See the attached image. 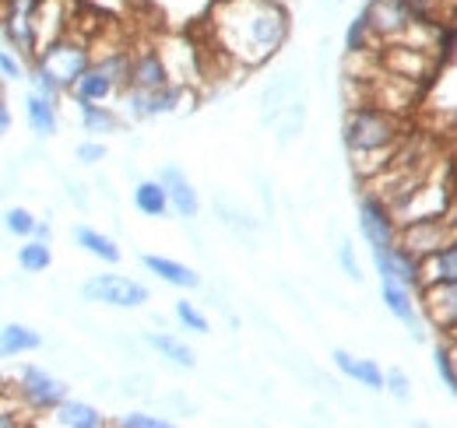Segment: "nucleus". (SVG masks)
I'll return each instance as SVG.
<instances>
[{
  "label": "nucleus",
  "mask_w": 457,
  "mask_h": 428,
  "mask_svg": "<svg viewBox=\"0 0 457 428\" xmlns=\"http://www.w3.org/2000/svg\"><path fill=\"white\" fill-rule=\"evenodd\" d=\"M212 21L219 50L243 67L268 63L288 39V11L282 0H222Z\"/></svg>",
  "instance_id": "obj_1"
},
{
  "label": "nucleus",
  "mask_w": 457,
  "mask_h": 428,
  "mask_svg": "<svg viewBox=\"0 0 457 428\" xmlns=\"http://www.w3.org/2000/svg\"><path fill=\"white\" fill-rule=\"evenodd\" d=\"M342 137L348 155H352V169L362 179H370L380 169H387L404 144V119L387 109L373 106V103H359L345 116Z\"/></svg>",
  "instance_id": "obj_2"
},
{
  "label": "nucleus",
  "mask_w": 457,
  "mask_h": 428,
  "mask_svg": "<svg viewBox=\"0 0 457 428\" xmlns=\"http://www.w3.org/2000/svg\"><path fill=\"white\" fill-rule=\"evenodd\" d=\"M88 63H92V43L81 36H57L54 43H46L36 54V67L43 74H50L63 92L74 88V81L85 74Z\"/></svg>",
  "instance_id": "obj_3"
},
{
  "label": "nucleus",
  "mask_w": 457,
  "mask_h": 428,
  "mask_svg": "<svg viewBox=\"0 0 457 428\" xmlns=\"http://www.w3.org/2000/svg\"><path fill=\"white\" fill-rule=\"evenodd\" d=\"M457 243V228L451 214H440V218H415V221H404L398 225V235H395V246L408 250L411 257H429L436 253L440 246Z\"/></svg>",
  "instance_id": "obj_4"
},
{
  "label": "nucleus",
  "mask_w": 457,
  "mask_h": 428,
  "mask_svg": "<svg viewBox=\"0 0 457 428\" xmlns=\"http://www.w3.org/2000/svg\"><path fill=\"white\" fill-rule=\"evenodd\" d=\"M81 299L110 306V309H137V306H145L152 299V292L141 281H130L123 274H92L81 284Z\"/></svg>",
  "instance_id": "obj_5"
},
{
  "label": "nucleus",
  "mask_w": 457,
  "mask_h": 428,
  "mask_svg": "<svg viewBox=\"0 0 457 428\" xmlns=\"http://www.w3.org/2000/svg\"><path fill=\"white\" fill-rule=\"evenodd\" d=\"M380 70L384 74H395V78H408V81H426L436 67H440V56L433 54L429 46H411V43H387L384 54H380Z\"/></svg>",
  "instance_id": "obj_6"
},
{
  "label": "nucleus",
  "mask_w": 457,
  "mask_h": 428,
  "mask_svg": "<svg viewBox=\"0 0 457 428\" xmlns=\"http://www.w3.org/2000/svg\"><path fill=\"white\" fill-rule=\"evenodd\" d=\"M415 306L426 313V320L447 337L457 330V281H436V284H419L415 288Z\"/></svg>",
  "instance_id": "obj_7"
},
{
  "label": "nucleus",
  "mask_w": 457,
  "mask_h": 428,
  "mask_svg": "<svg viewBox=\"0 0 457 428\" xmlns=\"http://www.w3.org/2000/svg\"><path fill=\"white\" fill-rule=\"evenodd\" d=\"M18 397L25 400L29 411L46 415V411H54L60 400L67 397V383L57 379V375H50L46 369L25 366V369L18 373Z\"/></svg>",
  "instance_id": "obj_8"
},
{
  "label": "nucleus",
  "mask_w": 457,
  "mask_h": 428,
  "mask_svg": "<svg viewBox=\"0 0 457 428\" xmlns=\"http://www.w3.org/2000/svg\"><path fill=\"white\" fill-rule=\"evenodd\" d=\"M362 14H366V25H370V36L384 39V43H398L401 36L415 25L404 0H370V7Z\"/></svg>",
  "instance_id": "obj_9"
},
{
  "label": "nucleus",
  "mask_w": 457,
  "mask_h": 428,
  "mask_svg": "<svg viewBox=\"0 0 457 428\" xmlns=\"http://www.w3.org/2000/svg\"><path fill=\"white\" fill-rule=\"evenodd\" d=\"M359 232H362V239L370 243V250L395 246L398 221H395L391 208H387L380 197H373V193H366L362 204H359Z\"/></svg>",
  "instance_id": "obj_10"
},
{
  "label": "nucleus",
  "mask_w": 457,
  "mask_h": 428,
  "mask_svg": "<svg viewBox=\"0 0 457 428\" xmlns=\"http://www.w3.org/2000/svg\"><path fill=\"white\" fill-rule=\"evenodd\" d=\"M183 99V85H162V88H127L123 92V109L130 119H155V116H166L179 106Z\"/></svg>",
  "instance_id": "obj_11"
},
{
  "label": "nucleus",
  "mask_w": 457,
  "mask_h": 428,
  "mask_svg": "<svg viewBox=\"0 0 457 428\" xmlns=\"http://www.w3.org/2000/svg\"><path fill=\"white\" fill-rule=\"evenodd\" d=\"M170 85V70H166V60L159 54V46H145L137 54H130V63H127V85L123 88H162Z\"/></svg>",
  "instance_id": "obj_12"
},
{
  "label": "nucleus",
  "mask_w": 457,
  "mask_h": 428,
  "mask_svg": "<svg viewBox=\"0 0 457 428\" xmlns=\"http://www.w3.org/2000/svg\"><path fill=\"white\" fill-rule=\"evenodd\" d=\"M155 179L166 186V197H170L172 214H179V218H187V221L197 218V211H201V197H197V190L190 186V179H187V172H183L179 165H162Z\"/></svg>",
  "instance_id": "obj_13"
},
{
  "label": "nucleus",
  "mask_w": 457,
  "mask_h": 428,
  "mask_svg": "<svg viewBox=\"0 0 457 428\" xmlns=\"http://www.w3.org/2000/svg\"><path fill=\"white\" fill-rule=\"evenodd\" d=\"M373 264H377L380 277H395L408 292L419 288V257H411L408 250H401V246H380V250H373Z\"/></svg>",
  "instance_id": "obj_14"
},
{
  "label": "nucleus",
  "mask_w": 457,
  "mask_h": 428,
  "mask_svg": "<svg viewBox=\"0 0 457 428\" xmlns=\"http://www.w3.org/2000/svg\"><path fill=\"white\" fill-rule=\"evenodd\" d=\"M50 415V425H60V428H106L110 425V418L96 407V404H88V400H71V397H63L54 411H46Z\"/></svg>",
  "instance_id": "obj_15"
},
{
  "label": "nucleus",
  "mask_w": 457,
  "mask_h": 428,
  "mask_svg": "<svg viewBox=\"0 0 457 428\" xmlns=\"http://www.w3.org/2000/svg\"><path fill=\"white\" fill-rule=\"evenodd\" d=\"M71 92H74V103H96V106H106L116 92H120V85H116L113 78L92 60V63L85 67V74L74 81Z\"/></svg>",
  "instance_id": "obj_16"
},
{
  "label": "nucleus",
  "mask_w": 457,
  "mask_h": 428,
  "mask_svg": "<svg viewBox=\"0 0 457 428\" xmlns=\"http://www.w3.org/2000/svg\"><path fill=\"white\" fill-rule=\"evenodd\" d=\"M331 362H335V369L345 375V379H352V383H359V386H366V390H384V369L373 362V358H355L352 351H345L338 348L335 355H331Z\"/></svg>",
  "instance_id": "obj_17"
},
{
  "label": "nucleus",
  "mask_w": 457,
  "mask_h": 428,
  "mask_svg": "<svg viewBox=\"0 0 457 428\" xmlns=\"http://www.w3.org/2000/svg\"><path fill=\"white\" fill-rule=\"evenodd\" d=\"M380 299H384V309L404 326H415L419 323V306H415V292H408L404 284H398L395 277H380Z\"/></svg>",
  "instance_id": "obj_18"
},
{
  "label": "nucleus",
  "mask_w": 457,
  "mask_h": 428,
  "mask_svg": "<svg viewBox=\"0 0 457 428\" xmlns=\"http://www.w3.org/2000/svg\"><path fill=\"white\" fill-rule=\"evenodd\" d=\"M141 264L148 274H155L159 281H166L172 288H201V274L179 260H170V257H155V253H145Z\"/></svg>",
  "instance_id": "obj_19"
},
{
  "label": "nucleus",
  "mask_w": 457,
  "mask_h": 428,
  "mask_svg": "<svg viewBox=\"0 0 457 428\" xmlns=\"http://www.w3.org/2000/svg\"><path fill=\"white\" fill-rule=\"evenodd\" d=\"M436 281H457V243H447L419 260V284H436Z\"/></svg>",
  "instance_id": "obj_20"
},
{
  "label": "nucleus",
  "mask_w": 457,
  "mask_h": 428,
  "mask_svg": "<svg viewBox=\"0 0 457 428\" xmlns=\"http://www.w3.org/2000/svg\"><path fill=\"white\" fill-rule=\"evenodd\" d=\"M43 348V337L39 330L25 326V323H7L0 326V358H21L29 351H39Z\"/></svg>",
  "instance_id": "obj_21"
},
{
  "label": "nucleus",
  "mask_w": 457,
  "mask_h": 428,
  "mask_svg": "<svg viewBox=\"0 0 457 428\" xmlns=\"http://www.w3.org/2000/svg\"><path fill=\"white\" fill-rule=\"evenodd\" d=\"M292 95H295V74L286 70V74H278V78L264 88V95H261V127H271Z\"/></svg>",
  "instance_id": "obj_22"
},
{
  "label": "nucleus",
  "mask_w": 457,
  "mask_h": 428,
  "mask_svg": "<svg viewBox=\"0 0 457 428\" xmlns=\"http://www.w3.org/2000/svg\"><path fill=\"white\" fill-rule=\"evenodd\" d=\"M74 246H81L88 257H96V260H103V264H120V246H116L110 235H103L99 228H92V225H74Z\"/></svg>",
  "instance_id": "obj_23"
},
{
  "label": "nucleus",
  "mask_w": 457,
  "mask_h": 428,
  "mask_svg": "<svg viewBox=\"0 0 457 428\" xmlns=\"http://www.w3.org/2000/svg\"><path fill=\"white\" fill-rule=\"evenodd\" d=\"M145 341H148L152 351H159V358H166L176 369H194V366H197L194 348H190L187 341L172 337V333H145Z\"/></svg>",
  "instance_id": "obj_24"
},
{
  "label": "nucleus",
  "mask_w": 457,
  "mask_h": 428,
  "mask_svg": "<svg viewBox=\"0 0 457 428\" xmlns=\"http://www.w3.org/2000/svg\"><path fill=\"white\" fill-rule=\"evenodd\" d=\"M25 119H29V127H32V134L36 137H54L60 130V119H57V106L54 103H46L43 95H36V92H29V99H25Z\"/></svg>",
  "instance_id": "obj_25"
},
{
  "label": "nucleus",
  "mask_w": 457,
  "mask_h": 428,
  "mask_svg": "<svg viewBox=\"0 0 457 428\" xmlns=\"http://www.w3.org/2000/svg\"><path fill=\"white\" fill-rule=\"evenodd\" d=\"M134 208L145 214V218H166L170 214V197H166V186L159 179H141L134 186Z\"/></svg>",
  "instance_id": "obj_26"
},
{
  "label": "nucleus",
  "mask_w": 457,
  "mask_h": 428,
  "mask_svg": "<svg viewBox=\"0 0 457 428\" xmlns=\"http://www.w3.org/2000/svg\"><path fill=\"white\" fill-rule=\"evenodd\" d=\"M278 144L288 148L295 137H299V130H303V123H306V92H299V95H292L286 103V109L278 112Z\"/></svg>",
  "instance_id": "obj_27"
},
{
  "label": "nucleus",
  "mask_w": 457,
  "mask_h": 428,
  "mask_svg": "<svg viewBox=\"0 0 457 428\" xmlns=\"http://www.w3.org/2000/svg\"><path fill=\"white\" fill-rule=\"evenodd\" d=\"M81 109V127L85 134H116L120 130V119L110 106H96V103H78Z\"/></svg>",
  "instance_id": "obj_28"
},
{
  "label": "nucleus",
  "mask_w": 457,
  "mask_h": 428,
  "mask_svg": "<svg viewBox=\"0 0 457 428\" xmlns=\"http://www.w3.org/2000/svg\"><path fill=\"white\" fill-rule=\"evenodd\" d=\"M54 264V253H50V243H39V239H29L21 250H18V268L25 274H43Z\"/></svg>",
  "instance_id": "obj_29"
},
{
  "label": "nucleus",
  "mask_w": 457,
  "mask_h": 428,
  "mask_svg": "<svg viewBox=\"0 0 457 428\" xmlns=\"http://www.w3.org/2000/svg\"><path fill=\"white\" fill-rule=\"evenodd\" d=\"M433 366H436V375L444 383L447 393L457 390V369H454V341L447 337L444 344H436V355H433Z\"/></svg>",
  "instance_id": "obj_30"
},
{
  "label": "nucleus",
  "mask_w": 457,
  "mask_h": 428,
  "mask_svg": "<svg viewBox=\"0 0 457 428\" xmlns=\"http://www.w3.org/2000/svg\"><path fill=\"white\" fill-rule=\"evenodd\" d=\"M0 225H4L14 239H29V235H32V225H36V214L29 211V208H7V211L0 214Z\"/></svg>",
  "instance_id": "obj_31"
},
{
  "label": "nucleus",
  "mask_w": 457,
  "mask_h": 428,
  "mask_svg": "<svg viewBox=\"0 0 457 428\" xmlns=\"http://www.w3.org/2000/svg\"><path fill=\"white\" fill-rule=\"evenodd\" d=\"M172 317L183 323L187 330H194V333H208L212 330V323H208V317L194 306V302H187V299H179L176 306H172Z\"/></svg>",
  "instance_id": "obj_32"
},
{
  "label": "nucleus",
  "mask_w": 457,
  "mask_h": 428,
  "mask_svg": "<svg viewBox=\"0 0 457 428\" xmlns=\"http://www.w3.org/2000/svg\"><path fill=\"white\" fill-rule=\"evenodd\" d=\"M370 25H366V14H355L352 18V25H348V32H345V50L348 54H362V50H370Z\"/></svg>",
  "instance_id": "obj_33"
},
{
  "label": "nucleus",
  "mask_w": 457,
  "mask_h": 428,
  "mask_svg": "<svg viewBox=\"0 0 457 428\" xmlns=\"http://www.w3.org/2000/svg\"><path fill=\"white\" fill-rule=\"evenodd\" d=\"M25 78H29V85H32V92H36V95H43L46 103H54V106H57L60 92H63V88H60L50 74H43V70L36 67V70H32V74H25Z\"/></svg>",
  "instance_id": "obj_34"
},
{
  "label": "nucleus",
  "mask_w": 457,
  "mask_h": 428,
  "mask_svg": "<svg viewBox=\"0 0 457 428\" xmlns=\"http://www.w3.org/2000/svg\"><path fill=\"white\" fill-rule=\"evenodd\" d=\"M384 390H387L398 404H408V400H411V379L401 373V369H387V373H384Z\"/></svg>",
  "instance_id": "obj_35"
},
{
  "label": "nucleus",
  "mask_w": 457,
  "mask_h": 428,
  "mask_svg": "<svg viewBox=\"0 0 457 428\" xmlns=\"http://www.w3.org/2000/svg\"><path fill=\"white\" fill-rule=\"evenodd\" d=\"M116 425L120 428H170V418H159V415H148V411H130V415H120Z\"/></svg>",
  "instance_id": "obj_36"
},
{
  "label": "nucleus",
  "mask_w": 457,
  "mask_h": 428,
  "mask_svg": "<svg viewBox=\"0 0 457 428\" xmlns=\"http://www.w3.org/2000/svg\"><path fill=\"white\" fill-rule=\"evenodd\" d=\"M25 63H21V56L11 54V50H0V78L4 81H25Z\"/></svg>",
  "instance_id": "obj_37"
},
{
  "label": "nucleus",
  "mask_w": 457,
  "mask_h": 428,
  "mask_svg": "<svg viewBox=\"0 0 457 428\" xmlns=\"http://www.w3.org/2000/svg\"><path fill=\"white\" fill-rule=\"evenodd\" d=\"M338 264H342L348 281H362V268H359V260H355V246H352L348 239L338 243Z\"/></svg>",
  "instance_id": "obj_38"
},
{
  "label": "nucleus",
  "mask_w": 457,
  "mask_h": 428,
  "mask_svg": "<svg viewBox=\"0 0 457 428\" xmlns=\"http://www.w3.org/2000/svg\"><path fill=\"white\" fill-rule=\"evenodd\" d=\"M74 159L81 165H99V161H106V144L103 141H81L74 148Z\"/></svg>",
  "instance_id": "obj_39"
},
{
  "label": "nucleus",
  "mask_w": 457,
  "mask_h": 428,
  "mask_svg": "<svg viewBox=\"0 0 457 428\" xmlns=\"http://www.w3.org/2000/svg\"><path fill=\"white\" fill-rule=\"evenodd\" d=\"M219 214H222V221H226L228 228H236L239 235H243V232H246V235H253V228H257V225H253L246 214L232 211V208H226V204H219Z\"/></svg>",
  "instance_id": "obj_40"
},
{
  "label": "nucleus",
  "mask_w": 457,
  "mask_h": 428,
  "mask_svg": "<svg viewBox=\"0 0 457 428\" xmlns=\"http://www.w3.org/2000/svg\"><path fill=\"white\" fill-rule=\"evenodd\" d=\"M67 197L78 204V211H88V197H85V186L81 183H67Z\"/></svg>",
  "instance_id": "obj_41"
},
{
  "label": "nucleus",
  "mask_w": 457,
  "mask_h": 428,
  "mask_svg": "<svg viewBox=\"0 0 457 428\" xmlns=\"http://www.w3.org/2000/svg\"><path fill=\"white\" fill-rule=\"evenodd\" d=\"M29 239L50 243V239H54V228H50V221H39V218H36V225H32V235H29Z\"/></svg>",
  "instance_id": "obj_42"
},
{
  "label": "nucleus",
  "mask_w": 457,
  "mask_h": 428,
  "mask_svg": "<svg viewBox=\"0 0 457 428\" xmlns=\"http://www.w3.org/2000/svg\"><path fill=\"white\" fill-rule=\"evenodd\" d=\"M0 428H18V415L11 407H0Z\"/></svg>",
  "instance_id": "obj_43"
},
{
  "label": "nucleus",
  "mask_w": 457,
  "mask_h": 428,
  "mask_svg": "<svg viewBox=\"0 0 457 428\" xmlns=\"http://www.w3.org/2000/svg\"><path fill=\"white\" fill-rule=\"evenodd\" d=\"M11 130V109H7V103L0 99V137Z\"/></svg>",
  "instance_id": "obj_44"
}]
</instances>
